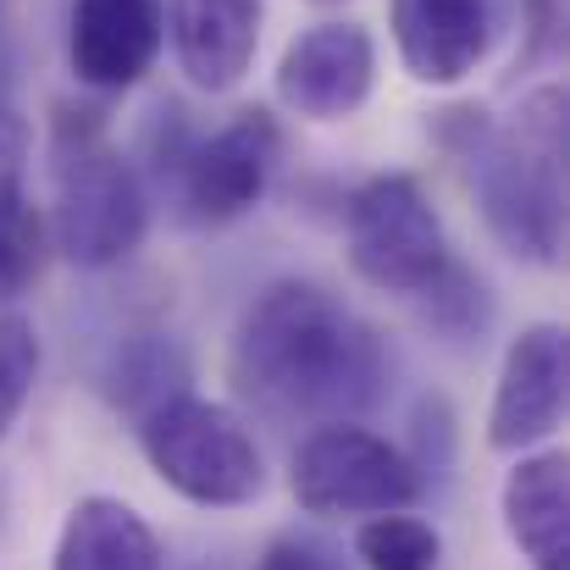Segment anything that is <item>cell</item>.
Masks as SVG:
<instances>
[{"mask_svg":"<svg viewBox=\"0 0 570 570\" xmlns=\"http://www.w3.org/2000/svg\"><path fill=\"white\" fill-rule=\"evenodd\" d=\"M39 382V333L28 316H0V438L17 426Z\"/></svg>","mask_w":570,"mask_h":570,"instance_id":"cell-17","label":"cell"},{"mask_svg":"<svg viewBox=\"0 0 570 570\" xmlns=\"http://www.w3.org/2000/svg\"><path fill=\"white\" fill-rule=\"evenodd\" d=\"M377 78V45L361 22H316L277 61V100L311 122H344L366 106Z\"/></svg>","mask_w":570,"mask_h":570,"instance_id":"cell-8","label":"cell"},{"mask_svg":"<svg viewBox=\"0 0 570 570\" xmlns=\"http://www.w3.org/2000/svg\"><path fill=\"white\" fill-rule=\"evenodd\" d=\"M50 184H56L50 233L72 266L100 272L128 261L145 244L150 227L145 184L128 167V156L106 139L95 111H61L50 145Z\"/></svg>","mask_w":570,"mask_h":570,"instance_id":"cell-3","label":"cell"},{"mask_svg":"<svg viewBox=\"0 0 570 570\" xmlns=\"http://www.w3.org/2000/svg\"><path fill=\"white\" fill-rule=\"evenodd\" d=\"M28 150H33L28 117H17V111H0V194H6V189H22Z\"/></svg>","mask_w":570,"mask_h":570,"instance_id":"cell-19","label":"cell"},{"mask_svg":"<svg viewBox=\"0 0 570 570\" xmlns=\"http://www.w3.org/2000/svg\"><path fill=\"white\" fill-rule=\"evenodd\" d=\"M350 266L382 294H421L449 266V238L415 178L382 173L350 199Z\"/></svg>","mask_w":570,"mask_h":570,"instance_id":"cell-6","label":"cell"},{"mask_svg":"<svg viewBox=\"0 0 570 570\" xmlns=\"http://www.w3.org/2000/svg\"><path fill=\"white\" fill-rule=\"evenodd\" d=\"M465 173L476 210L499 249L527 266H560L566 249V89L543 83L521 100L510 128L482 122V111H460Z\"/></svg>","mask_w":570,"mask_h":570,"instance_id":"cell-2","label":"cell"},{"mask_svg":"<svg viewBox=\"0 0 570 570\" xmlns=\"http://www.w3.org/2000/svg\"><path fill=\"white\" fill-rule=\"evenodd\" d=\"M255 570H344V560L316 538H277V543H266Z\"/></svg>","mask_w":570,"mask_h":570,"instance_id":"cell-18","label":"cell"},{"mask_svg":"<svg viewBox=\"0 0 570 570\" xmlns=\"http://www.w3.org/2000/svg\"><path fill=\"white\" fill-rule=\"evenodd\" d=\"M504 532L532 570H570V465L566 449L521 454L504 476Z\"/></svg>","mask_w":570,"mask_h":570,"instance_id":"cell-13","label":"cell"},{"mask_svg":"<svg viewBox=\"0 0 570 570\" xmlns=\"http://www.w3.org/2000/svg\"><path fill=\"white\" fill-rule=\"evenodd\" d=\"M139 449L150 471L199 510H238L266 493L261 443L216 399H194V393L161 399L139 421Z\"/></svg>","mask_w":570,"mask_h":570,"instance_id":"cell-4","label":"cell"},{"mask_svg":"<svg viewBox=\"0 0 570 570\" xmlns=\"http://www.w3.org/2000/svg\"><path fill=\"white\" fill-rule=\"evenodd\" d=\"M387 28L404 72L432 89L471 78L493 45L488 0H387Z\"/></svg>","mask_w":570,"mask_h":570,"instance_id":"cell-11","label":"cell"},{"mask_svg":"<svg viewBox=\"0 0 570 570\" xmlns=\"http://www.w3.org/2000/svg\"><path fill=\"white\" fill-rule=\"evenodd\" d=\"M39 255H45L39 210L28 205L22 189H6L0 194V299H17L39 277Z\"/></svg>","mask_w":570,"mask_h":570,"instance_id":"cell-16","label":"cell"},{"mask_svg":"<svg viewBox=\"0 0 570 570\" xmlns=\"http://www.w3.org/2000/svg\"><path fill=\"white\" fill-rule=\"evenodd\" d=\"M261 22L266 0H173L167 6V33L178 72L205 95H227L244 83L261 50Z\"/></svg>","mask_w":570,"mask_h":570,"instance_id":"cell-12","label":"cell"},{"mask_svg":"<svg viewBox=\"0 0 570 570\" xmlns=\"http://www.w3.org/2000/svg\"><path fill=\"white\" fill-rule=\"evenodd\" d=\"M355 554L366 570H438L443 566V538L421 515L382 510L355 532Z\"/></svg>","mask_w":570,"mask_h":570,"instance_id":"cell-15","label":"cell"},{"mask_svg":"<svg viewBox=\"0 0 570 570\" xmlns=\"http://www.w3.org/2000/svg\"><path fill=\"white\" fill-rule=\"evenodd\" d=\"M305 515H382L421 499V465L355 421H322L288 465Z\"/></svg>","mask_w":570,"mask_h":570,"instance_id":"cell-5","label":"cell"},{"mask_svg":"<svg viewBox=\"0 0 570 570\" xmlns=\"http://www.w3.org/2000/svg\"><path fill=\"white\" fill-rule=\"evenodd\" d=\"M50 570H167V554L134 504L89 493L67 510Z\"/></svg>","mask_w":570,"mask_h":570,"instance_id":"cell-14","label":"cell"},{"mask_svg":"<svg viewBox=\"0 0 570 570\" xmlns=\"http://www.w3.org/2000/svg\"><path fill=\"white\" fill-rule=\"evenodd\" d=\"M566 382L570 350L560 322H532L510 338L499 387L488 404V449L499 454H527L566 421Z\"/></svg>","mask_w":570,"mask_h":570,"instance_id":"cell-7","label":"cell"},{"mask_svg":"<svg viewBox=\"0 0 570 570\" xmlns=\"http://www.w3.org/2000/svg\"><path fill=\"white\" fill-rule=\"evenodd\" d=\"M161 6L156 0H72L67 56L89 89H134L161 56Z\"/></svg>","mask_w":570,"mask_h":570,"instance_id":"cell-10","label":"cell"},{"mask_svg":"<svg viewBox=\"0 0 570 570\" xmlns=\"http://www.w3.org/2000/svg\"><path fill=\"white\" fill-rule=\"evenodd\" d=\"M283 156V134L272 111H238L227 128H216L210 139H199L184 156V205L194 222H233L249 205H261V194L277 173Z\"/></svg>","mask_w":570,"mask_h":570,"instance_id":"cell-9","label":"cell"},{"mask_svg":"<svg viewBox=\"0 0 570 570\" xmlns=\"http://www.w3.org/2000/svg\"><path fill=\"white\" fill-rule=\"evenodd\" d=\"M387 344L333 288L283 277L261 288L233 333L227 382L277 421H355L387 393Z\"/></svg>","mask_w":570,"mask_h":570,"instance_id":"cell-1","label":"cell"}]
</instances>
